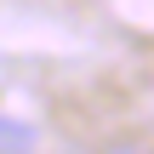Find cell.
<instances>
[{
    "label": "cell",
    "instance_id": "3957f363",
    "mask_svg": "<svg viewBox=\"0 0 154 154\" xmlns=\"http://www.w3.org/2000/svg\"><path fill=\"white\" fill-rule=\"evenodd\" d=\"M74 154H80V149H74Z\"/></svg>",
    "mask_w": 154,
    "mask_h": 154
},
{
    "label": "cell",
    "instance_id": "7a4b0ae2",
    "mask_svg": "<svg viewBox=\"0 0 154 154\" xmlns=\"http://www.w3.org/2000/svg\"><path fill=\"white\" fill-rule=\"evenodd\" d=\"M109 154H143V149H137V143H114Z\"/></svg>",
    "mask_w": 154,
    "mask_h": 154
},
{
    "label": "cell",
    "instance_id": "6da1fadb",
    "mask_svg": "<svg viewBox=\"0 0 154 154\" xmlns=\"http://www.w3.org/2000/svg\"><path fill=\"white\" fill-rule=\"evenodd\" d=\"M29 149H34V126L0 114V154H29Z\"/></svg>",
    "mask_w": 154,
    "mask_h": 154
}]
</instances>
